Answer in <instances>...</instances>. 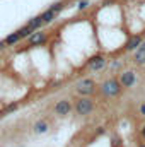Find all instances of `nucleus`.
I'll return each mask as SVG.
<instances>
[{
	"label": "nucleus",
	"mask_w": 145,
	"mask_h": 147,
	"mask_svg": "<svg viewBox=\"0 0 145 147\" xmlns=\"http://www.w3.org/2000/svg\"><path fill=\"white\" fill-rule=\"evenodd\" d=\"M121 84H119V80L118 79H108V80H104L103 84H101V92L104 94V96H108V98H114V96H118L119 92H121Z\"/></svg>",
	"instance_id": "nucleus-1"
},
{
	"label": "nucleus",
	"mask_w": 145,
	"mask_h": 147,
	"mask_svg": "<svg viewBox=\"0 0 145 147\" xmlns=\"http://www.w3.org/2000/svg\"><path fill=\"white\" fill-rule=\"evenodd\" d=\"M75 113L77 115H80V116H85V115H89L91 111L94 110V101L89 98V96H80L77 101H75Z\"/></svg>",
	"instance_id": "nucleus-2"
},
{
	"label": "nucleus",
	"mask_w": 145,
	"mask_h": 147,
	"mask_svg": "<svg viewBox=\"0 0 145 147\" xmlns=\"http://www.w3.org/2000/svg\"><path fill=\"white\" fill-rule=\"evenodd\" d=\"M94 91H96V82L92 79H82L77 84V92L80 96H91L94 94Z\"/></svg>",
	"instance_id": "nucleus-3"
},
{
	"label": "nucleus",
	"mask_w": 145,
	"mask_h": 147,
	"mask_svg": "<svg viewBox=\"0 0 145 147\" xmlns=\"http://www.w3.org/2000/svg\"><path fill=\"white\" fill-rule=\"evenodd\" d=\"M70 111H72V103L68 99H60L55 105V113L58 116H67V115H70Z\"/></svg>",
	"instance_id": "nucleus-4"
},
{
	"label": "nucleus",
	"mask_w": 145,
	"mask_h": 147,
	"mask_svg": "<svg viewBox=\"0 0 145 147\" xmlns=\"http://www.w3.org/2000/svg\"><path fill=\"white\" fill-rule=\"evenodd\" d=\"M46 39H48L46 33H44V31H41V29H36V33L33 31V33H31V36L28 38V43H29L31 46H36V45H44V43H46Z\"/></svg>",
	"instance_id": "nucleus-5"
},
{
	"label": "nucleus",
	"mask_w": 145,
	"mask_h": 147,
	"mask_svg": "<svg viewBox=\"0 0 145 147\" xmlns=\"http://www.w3.org/2000/svg\"><path fill=\"white\" fill-rule=\"evenodd\" d=\"M119 84H121V87H132L135 82H137V77H135V72H132V70H126V72L119 74Z\"/></svg>",
	"instance_id": "nucleus-6"
},
{
	"label": "nucleus",
	"mask_w": 145,
	"mask_h": 147,
	"mask_svg": "<svg viewBox=\"0 0 145 147\" xmlns=\"http://www.w3.org/2000/svg\"><path fill=\"white\" fill-rule=\"evenodd\" d=\"M104 65H106V58H104L103 55H96V57H92V58L87 62V67H89L91 70H94V72L101 70Z\"/></svg>",
	"instance_id": "nucleus-7"
},
{
	"label": "nucleus",
	"mask_w": 145,
	"mask_h": 147,
	"mask_svg": "<svg viewBox=\"0 0 145 147\" xmlns=\"http://www.w3.org/2000/svg\"><path fill=\"white\" fill-rule=\"evenodd\" d=\"M140 45H142V36L135 34V36H132L128 41H126V45H125V50H126V51H133V50H137Z\"/></svg>",
	"instance_id": "nucleus-8"
},
{
	"label": "nucleus",
	"mask_w": 145,
	"mask_h": 147,
	"mask_svg": "<svg viewBox=\"0 0 145 147\" xmlns=\"http://www.w3.org/2000/svg\"><path fill=\"white\" fill-rule=\"evenodd\" d=\"M135 63H138V65H144L145 63V46L144 45H140L138 48H137V51H135Z\"/></svg>",
	"instance_id": "nucleus-9"
},
{
	"label": "nucleus",
	"mask_w": 145,
	"mask_h": 147,
	"mask_svg": "<svg viewBox=\"0 0 145 147\" xmlns=\"http://www.w3.org/2000/svg\"><path fill=\"white\" fill-rule=\"evenodd\" d=\"M48 128H50V125H48L46 120H39V121L34 123V132H36V134H46Z\"/></svg>",
	"instance_id": "nucleus-10"
},
{
	"label": "nucleus",
	"mask_w": 145,
	"mask_h": 147,
	"mask_svg": "<svg viewBox=\"0 0 145 147\" xmlns=\"http://www.w3.org/2000/svg\"><path fill=\"white\" fill-rule=\"evenodd\" d=\"M3 41H5V45H7V46H14V45H17V43L21 41V36H19V33H17V31H14V33H10L9 36L5 38Z\"/></svg>",
	"instance_id": "nucleus-11"
},
{
	"label": "nucleus",
	"mask_w": 145,
	"mask_h": 147,
	"mask_svg": "<svg viewBox=\"0 0 145 147\" xmlns=\"http://www.w3.org/2000/svg\"><path fill=\"white\" fill-rule=\"evenodd\" d=\"M44 22H43V19H41V16H36V17H33L29 22H28V26L33 29V31H36V29H41V26H43Z\"/></svg>",
	"instance_id": "nucleus-12"
},
{
	"label": "nucleus",
	"mask_w": 145,
	"mask_h": 147,
	"mask_svg": "<svg viewBox=\"0 0 145 147\" xmlns=\"http://www.w3.org/2000/svg\"><path fill=\"white\" fill-rule=\"evenodd\" d=\"M55 16H56V12H53L51 9H48V10H44V12L41 14V19H43L44 24H50V22L55 19Z\"/></svg>",
	"instance_id": "nucleus-13"
},
{
	"label": "nucleus",
	"mask_w": 145,
	"mask_h": 147,
	"mask_svg": "<svg viewBox=\"0 0 145 147\" xmlns=\"http://www.w3.org/2000/svg\"><path fill=\"white\" fill-rule=\"evenodd\" d=\"M17 33H19V36H21V39H24V38H29L31 36V33H33V29L26 24V26H22L21 29H17Z\"/></svg>",
	"instance_id": "nucleus-14"
},
{
	"label": "nucleus",
	"mask_w": 145,
	"mask_h": 147,
	"mask_svg": "<svg viewBox=\"0 0 145 147\" xmlns=\"http://www.w3.org/2000/svg\"><path fill=\"white\" fill-rule=\"evenodd\" d=\"M63 7H65V5H63V2H56V3H53V5H51L50 9H51L53 12H56V14H58V12H60V10L63 9Z\"/></svg>",
	"instance_id": "nucleus-15"
},
{
	"label": "nucleus",
	"mask_w": 145,
	"mask_h": 147,
	"mask_svg": "<svg viewBox=\"0 0 145 147\" xmlns=\"http://www.w3.org/2000/svg\"><path fill=\"white\" fill-rule=\"evenodd\" d=\"M89 7V0H80L79 2V10H85Z\"/></svg>",
	"instance_id": "nucleus-16"
},
{
	"label": "nucleus",
	"mask_w": 145,
	"mask_h": 147,
	"mask_svg": "<svg viewBox=\"0 0 145 147\" xmlns=\"http://www.w3.org/2000/svg\"><path fill=\"white\" fill-rule=\"evenodd\" d=\"M140 115H144V116H145V103L140 106Z\"/></svg>",
	"instance_id": "nucleus-17"
},
{
	"label": "nucleus",
	"mask_w": 145,
	"mask_h": 147,
	"mask_svg": "<svg viewBox=\"0 0 145 147\" xmlns=\"http://www.w3.org/2000/svg\"><path fill=\"white\" fill-rule=\"evenodd\" d=\"M5 46H7V45H5V41H3V39H2V41H0V51H2V50H3V48H5Z\"/></svg>",
	"instance_id": "nucleus-18"
},
{
	"label": "nucleus",
	"mask_w": 145,
	"mask_h": 147,
	"mask_svg": "<svg viewBox=\"0 0 145 147\" xmlns=\"http://www.w3.org/2000/svg\"><path fill=\"white\" fill-rule=\"evenodd\" d=\"M140 134H142V137H144V139H145V125H144V127H142V130H140Z\"/></svg>",
	"instance_id": "nucleus-19"
},
{
	"label": "nucleus",
	"mask_w": 145,
	"mask_h": 147,
	"mask_svg": "<svg viewBox=\"0 0 145 147\" xmlns=\"http://www.w3.org/2000/svg\"><path fill=\"white\" fill-rule=\"evenodd\" d=\"M140 147H145V144H142V146H140Z\"/></svg>",
	"instance_id": "nucleus-20"
}]
</instances>
